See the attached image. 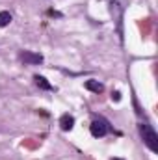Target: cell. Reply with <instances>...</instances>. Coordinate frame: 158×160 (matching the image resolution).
<instances>
[{
	"label": "cell",
	"instance_id": "obj_1",
	"mask_svg": "<svg viewBox=\"0 0 158 160\" xmlns=\"http://www.w3.org/2000/svg\"><path fill=\"white\" fill-rule=\"evenodd\" d=\"M138 130H140V136L143 140V143L153 151V153H158V136L153 128V125H149L147 121H141L138 125Z\"/></svg>",
	"mask_w": 158,
	"mask_h": 160
},
{
	"label": "cell",
	"instance_id": "obj_2",
	"mask_svg": "<svg viewBox=\"0 0 158 160\" xmlns=\"http://www.w3.org/2000/svg\"><path fill=\"white\" fill-rule=\"evenodd\" d=\"M110 130H112V125L108 123V119H104L102 116H95L93 121H91V125H89V132H91V136H95V138H102V136H106Z\"/></svg>",
	"mask_w": 158,
	"mask_h": 160
},
{
	"label": "cell",
	"instance_id": "obj_3",
	"mask_svg": "<svg viewBox=\"0 0 158 160\" xmlns=\"http://www.w3.org/2000/svg\"><path fill=\"white\" fill-rule=\"evenodd\" d=\"M108 6H110V13H112L114 21L117 22V34L123 41V8L119 6L117 0H108Z\"/></svg>",
	"mask_w": 158,
	"mask_h": 160
},
{
	"label": "cell",
	"instance_id": "obj_4",
	"mask_svg": "<svg viewBox=\"0 0 158 160\" xmlns=\"http://www.w3.org/2000/svg\"><path fill=\"white\" fill-rule=\"evenodd\" d=\"M19 60L26 65H37L43 62V56L39 52H32V50H21L19 52Z\"/></svg>",
	"mask_w": 158,
	"mask_h": 160
},
{
	"label": "cell",
	"instance_id": "obj_5",
	"mask_svg": "<svg viewBox=\"0 0 158 160\" xmlns=\"http://www.w3.org/2000/svg\"><path fill=\"white\" fill-rule=\"evenodd\" d=\"M73 127H75V118H73L71 114H63V116L60 118V128H62V130L69 132V130H73Z\"/></svg>",
	"mask_w": 158,
	"mask_h": 160
},
{
	"label": "cell",
	"instance_id": "obj_6",
	"mask_svg": "<svg viewBox=\"0 0 158 160\" xmlns=\"http://www.w3.org/2000/svg\"><path fill=\"white\" fill-rule=\"evenodd\" d=\"M84 88H86L87 91H93V93H102V91H104V86H102V82H99V80H86V82H84Z\"/></svg>",
	"mask_w": 158,
	"mask_h": 160
},
{
	"label": "cell",
	"instance_id": "obj_7",
	"mask_svg": "<svg viewBox=\"0 0 158 160\" xmlns=\"http://www.w3.org/2000/svg\"><path fill=\"white\" fill-rule=\"evenodd\" d=\"M34 82H36V86L39 89H45V91H52L54 89V86L45 78V77H41V75H34Z\"/></svg>",
	"mask_w": 158,
	"mask_h": 160
},
{
	"label": "cell",
	"instance_id": "obj_8",
	"mask_svg": "<svg viewBox=\"0 0 158 160\" xmlns=\"http://www.w3.org/2000/svg\"><path fill=\"white\" fill-rule=\"evenodd\" d=\"M11 22V13L9 11H0V28L7 26Z\"/></svg>",
	"mask_w": 158,
	"mask_h": 160
},
{
	"label": "cell",
	"instance_id": "obj_9",
	"mask_svg": "<svg viewBox=\"0 0 158 160\" xmlns=\"http://www.w3.org/2000/svg\"><path fill=\"white\" fill-rule=\"evenodd\" d=\"M112 101H116V102L121 101V91H114V93H112Z\"/></svg>",
	"mask_w": 158,
	"mask_h": 160
},
{
	"label": "cell",
	"instance_id": "obj_10",
	"mask_svg": "<svg viewBox=\"0 0 158 160\" xmlns=\"http://www.w3.org/2000/svg\"><path fill=\"white\" fill-rule=\"evenodd\" d=\"M110 160H125V158H110Z\"/></svg>",
	"mask_w": 158,
	"mask_h": 160
}]
</instances>
